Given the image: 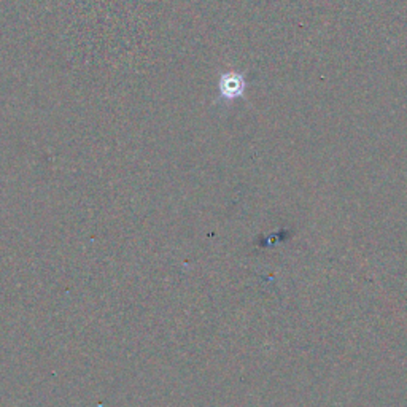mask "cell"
Segmentation results:
<instances>
[{"instance_id": "cell-1", "label": "cell", "mask_w": 407, "mask_h": 407, "mask_svg": "<svg viewBox=\"0 0 407 407\" xmlns=\"http://www.w3.org/2000/svg\"><path fill=\"white\" fill-rule=\"evenodd\" d=\"M221 96H225L226 99H234V97L241 96L243 92V80L239 75H226L221 78Z\"/></svg>"}]
</instances>
